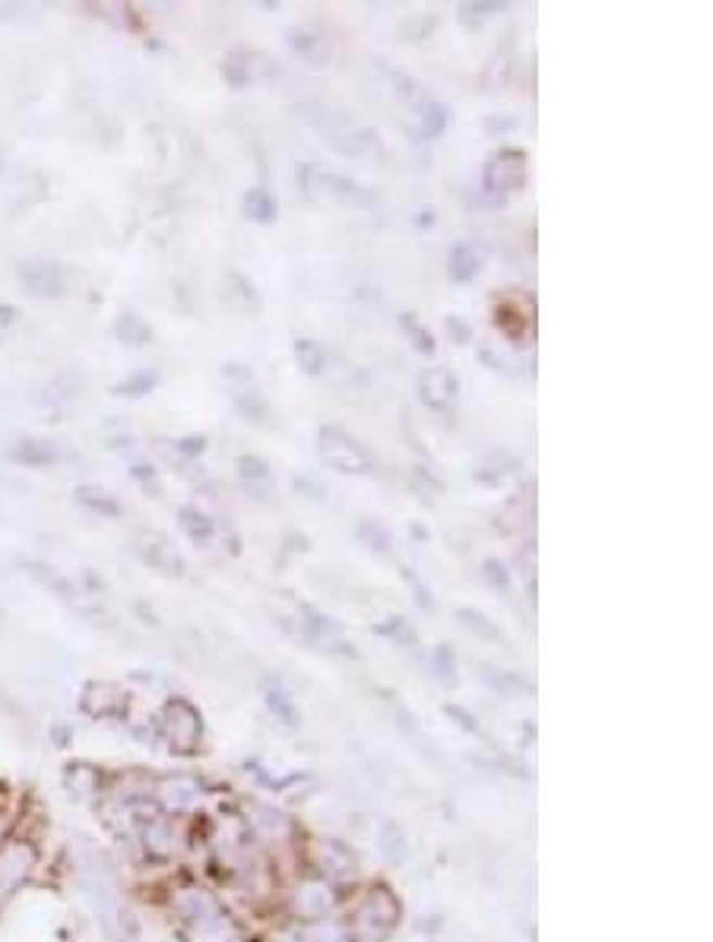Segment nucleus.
<instances>
[{"mask_svg": "<svg viewBox=\"0 0 713 942\" xmlns=\"http://www.w3.org/2000/svg\"><path fill=\"white\" fill-rule=\"evenodd\" d=\"M171 907L184 942H247L229 910L203 889H181Z\"/></svg>", "mask_w": 713, "mask_h": 942, "instance_id": "obj_1", "label": "nucleus"}, {"mask_svg": "<svg viewBox=\"0 0 713 942\" xmlns=\"http://www.w3.org/2000/svg\"><path fill=\"white\" fill-rule=\"evenodd\" d=\"M317 451L327 461V467H333V470L349 473V476H365V473L374 470L371 451L340 426H323L317 432Z\"/></svg>", "mask_w": 713, "mask_h": 942, "instance_id": "obj_2", "label": "nucleus"}, {"mask_svg": "<svg viewBox=\"0 0 713 942\" xmlns=\"http://www.w3.org/2000/svg\"><path fill=\"white\" fill-rule=\"evenodd\" d=\"M396 920H399V902L387 889H371L365 902L356 907L349 933L356 942H384L394 933Z\"/></svg>", "mask_w": 713, "mask_h": 942, "instance_id": "obj_3", "label": "nucleus"}, {"mask_svg": "<svg viewBox=\"0 0 713 942\" xmlns=\"http://www.w3.org/2000/svg\"><path fill=\"white\" fill-rule=\"evenodd\" d=\"M158 733L162 740L168 743L171 752L178 755H191L198 752L200 737H203V724H200L198 707L184 699H175L168 705L162 707V717H158Z\"/></svg>", "mask_w": 713, "mask_h": 942, "instance_id": "obj_4", "label": "nucleus"}, {"mask_svg": "<svg viewBox=\"0 0 713 942\" xmlns=\"http://www.w3.org/2000/svg\"><path fill=\"white\" fill-rule=\"evenodd\" d=\"M526 181V153L517 147H505L485 159L482 165V188L488 197H511Z\"/></svg>", "mask_w": 713, "mask_h": 942, "instance_id": "obj_5", "label": "nucleus"}, {"mask_svg": "<svg viewBox=\"0 0 713 942\" xmlns=\"http://www.w3.org/2000/svg\"><path fill=\"white\" fill-rule=\"evenodd\" d=\"M222 378H226V391L232 397V403L241 410V416H247V419H267L270 403H267V397H264L260 385H257V375H254L251 368L232 362V365L222 368Z\"/></svg>", "mask_w": 713, "mask_h": 942, "instance_id": "obj_6", "label": "nucleus"}, {"mask_svg": "<svg viewBox=\"0 0 713 942\" xmlns=\"http://www.w3.org/2000/svg\"><path fill=\"white\" fill-rule=\"evenodd\" d=\"M36 847L29 841H7L0 847V902H7L36 869Z\"/></svg>", "mask_w": 713, "mask_h": 942, "instance_id": "obj_7", "label": "nucleus"}, {"mask_svg": "<svg viewBox=\"0 0 713 942\" xmlns=\"http://www.w3.org/2000/svg\"><path fill=\"white\" fill-rule=\"evenodd\" d=\"M457 393H460V381L450 368L444 365H432L419 375V400L435 410V413H447L454 410L457 403Z\"/></svg>", "mask_w": 713, "mask_h": 942, "instance_id": "obj_8", "label": "nucleus"}, {"mask_svg": "<svg viewBox=\"0 0 713 942\" xmlns=\"http://www.w3.org/2000/svg\"><path fill=\"white\" fill-rule=\"evenodd\" d=\"M336 904V892L330 889V882L323 879H305L295 886L292 892V914L315 924V920H327V914Z\"/></svg>", "mask_w": 713, "mask_h": 942, "instance_id": "obj_9", "label": "nucleus"}, {"mask_svg": "<svg viewBox=\"0 0 713 942\" xmlns=\"http://www.w3.org/2000/svg\"><path fill=\"white\" fill-rule=\"evenodd\" d=\"M137 552H140V558H143L150 568H156V572L168 575V578H181V575H184V558H181V552L175 550L171 540L162 537V533H140Z\"/></svg>", "mask_w": 713, "mask_h": 942, "instance_id": "obj_10", "label": "nucleus"}, {"mask_svg": "<svg viewBox=\"0 0 713 942\" xmlns=\"http://www.w3.org/2000/svg\"><path fill=\"white\" fill-rule=\"evenodd\" d=\"M79 707L89 717H118L120 711L127 707V692L115 682H89L82 689Z\"/></svg>", "mask_w": 713, "mask_h": 942, "instance_id": "obj_11", "label": "nucleus"}, {"mask_svg": "<svg viewBox=\"0 0 713 942\" xmlns=\"http://www.w3.org/2000/svg\"><path fill=\"white\" fill-rule=\"evenodd\" d=\"M156 796L165 813H191L200 803V784L188 775H175L158 784Z\"/></svg>", "mask_w": 713, "mask_h": 942, "instance_id": "obj_12", "label": "nucleus"}, {"mask_svg": "<svg viewBox=\"0 0 713 942\" xmlns=\"http://www.w3.org/2000/svg\"><path fill=\"white\" fill-rule=\"evenodd\" d=\"M20 279L33 296H61L64 292V271L51 261H29L20 267Z\"/></svg>", "mask_w": 713, "mask_h": 942, "instance_id": "obj_13", "label": "nucleus"}, {"mask_svg": "<svg viewBox=\"0 0 713 942\" xmlns=\"http://www.w3.org/2000/svg\"><path fill=\"white\" fill-rule=\"evenodd\" d=\"M505 302L495 309V321L498 327L514 340V343H526L533 340V299L526 305H511L508 296H501Z\"/></svg>", "mask_w": 713, "mask_h": 942, "instance_id": "obj_14", "label": "nucleus"}, {"mask_svg": "<svg viewBox=\"0 0 713 942\" xmlns=\"http://www.w3.org/2000/svg\"><path fill=\"white\" fill-rule=\"evenodd\" d=\"M10 457H13L16 464H26V467H51V464H58V461L64 457V451H61V444H54V441L26 438V441H20V444L13 448Z\"/></svg>", "mask_w": 713, "mask_h": 942, "instance_id": "obj_15", "label": "nucleus"}, {"mask_svg": "<svg viewBox=\"0 0 713 942\" xmlns=\"http://www.w3.org/2000/svg\"><path fill=\"white\" fill-rule=\"evenodd\" d=\"M289 45H292V51L298 54V58H305L308 64H315V67H323L327 61H330V41L323 39L317 29H292L289 33Z\"/></svg>", "mask_w": 713, "mask_h": 942, "instance_id": "obj_16", "label": "nucleus"}, {"mask_svg": "<svg viewBox=\"0 0 713 942\" xmlns=\"http://www.w3.org/2000/svg\"><path fill=\"white\" fill-rule=\"evenodd\" d=\"M247 825L254 828V834H260L267 841H277V838L289 834V819L277 809H270V806H251L247 809Z\"/></svg>", "mask_w": 713, "mask_h": 942, "instance_id": "obj_17", "label": "nucleus"}, {"mask_svg": "<svg viewBox=\"0 0 713 942\" xmlns=\"http://www.w3.org/2000/svg\"><path fill=\"white\" fill-rule=\"evenodd\" d=\"M143 847H147V854L156 857V861L171 857V854H175V831H171V825L165 822V819L143 822Z\"/></svg>", "mask_w": 713, "mask_h": 942, "instance_id": "obj_18", "label": "nucleus"}, {"mask_svg": "<svg viewBox=\"0 0 713 942\" xmlns=\"http://www.w3.org/2000/svg\"><path fill=\"white\" fill-rule=\"evenodd\" d=\"M479 267H482V258H479V251H475L470 241H460V244L450 248V264H447V271H450V276H454L457 282H470V279L479 274Z\"/></svg>", "mask_w": 713, "mask_h": 942, "instance_id": "obj_19", "label": "nucleus"}, {"mask_svg": "<svg viewBox=\"0 0 713 942\" xmlns=\"http://www.w3.org/2000/svg\"><path fill=\"white\" fill-rule=\"evenodd\" d=\"M77 502L86 511H96V514H105V517H120L124 514L118 499L112 492H105L102 486H79Z\"/></svg>", "mask_w": 713, "mask_h": 942, "instance_id": "obj_20", "label": "nucleus"}, {"mask_svg": "<svg viewBox=\"0 0 713 942\" xmlns=\"http://www.w3.org/2000/svg\"><path fill=\"white\" fill-rule=\"evenodd\" d=\"M277 213V197L270 194L267 188H251V191L244 194V216H247L251 223H273Z\"/></svg>", "mask_w": 713, "mask_h": 942, "instance_id": "obj_21", "label": "nucleus"}, {"mask_svg": "<svg viewBox=\"0 0 713 942\" xmlns=\"http://www.w3.org/2000/svg\"><path fill=\"white\" fill-rule=\"evenodd\" d=\"M178 527H181L184 537H191L194 543H209L213 533H216L209 514H203L200 508H191V505H184V508L178 511Z\"/></svg>", "mask_w": 713, "mask_h": 942, "instance_id": "obj_22", "label": "nucleus"}, {"mask_svg": "<svg viewBox=\"0 0 713 942\" xmlns=\"http://www.w3.org/2000/svg\"><path fill=\"white\" fill-rule=\"evenodd\" d=\"M115 334H118V340L130 343V347H147V343L153 340V327L137 312L120 314L118 321H115Z\"/></svg>", "mask_w": 713, "mask_h": 942, "instance_id": "obj_23", "label": "nucleus"}, {"mask_svg": "<svg viewBox=\"0 0 713 942\" xmlns=\"http://www.w3.org/2000/svg\"><path fill=\"white\" fill-rule=\"evenodd\" d=\"M317 857H320V866H323L327 876H353V872H356V864H353V857L346 854V847H340V844H333V841L320 844Z\"/></svg>", "mask_w": 713, "mask_h": 942, "instance_id": "obj_24", "label": "nucleus"}, {"mask_svg": "<svg viewBox=\"0 0 713 942\" xmlns=\"http://www.w3.org/2000/svg\"><path fill=\"white\" fill-rule=\"evenodd\" d=\"M295 362L305 375H320L327 368V350L311 337H302L295 340Z\"/></svg>", "mask_w": 713, "mask_h": 942, "instance_id": "obj_25", "label": "nucleus"}, {"mask_svg": "<svg viewBox=\"0 0 713 942\" xmlns=\"http://www.w3.org/2000/svg\"><path fill=\"white\" fill-rule=\"evenodd\" d=\"M254 61H257V54L251 51H232L229 58H226V64H222V74L232 79L235 86H244V83H251L254 79Z\"/></svg>", "mask_w": 713, "mask_h": 942, "instance_id": "obj_26", "label": "nucleus"}, {"mask_svg": "<svg viewBox=\"0 0 713 942\" xmlns=\"http://www.w3.org/2000/svg\"><path fill=\"white\" fill-rule=\"evenodd\" d=\"M305 942H353V933L349 927L336 924V920H315L308 930H305Z\"/></svg>", "mask_w": 713, "mask_h": 942, "instance_id": "obj_27", "label": "nucleus"}, {"mask_svg": "<svg viewBox=\"0 0 713 942\" xmlns=\"http://www.w3.org/2000/svg\"><path fill=\"white\" fill-rule=\"evenodd\" d=\"M99 784H102V778H99V771L89 768V765H74V768L67 771V787H71V793H77L79 800H82V796H92V793L99 790Z\"/></svg>", "mask_w": 713, "mask_h": 942, "instance_id": "obj_28", "label": "nucleus"}, {"mask_svg": "<svg viewBox=\"0 0 713 942\" xmlns=\"http://www.w3.org/2000/svg\"><path fill=\"white\" fill-rule=\"evenodd\" d=\"M399 324H403V330H406L409 343L416 347V353H422V355L435 353V340H432V334H429V330L419 324V317H416V314H399Z\"/></svg>", "mask_w": 713, "mask_h": 942, "instance_id": "obj_29", "label": "nucleus"}, {"mask_svg": "<svg viewBox=\"0 0 713 942\" xmlns=\"http://www.w3.org/2000/svg\"><path fill=\"white\" fill-rule=\"evenodd\" d=\"M156 372H137V375L124 378L118 388H115V393H118V397H147V393L156 388Z\"/></svg>", "mask_w": 713, "mask_h": 942, "instance_id": "obj_30", "label": "nucleus"}, {"mask_svg": "<svg viewBox=\"0 0 713 942\" xmlns=\"http://www.w3.org/2000/svg\"><path fill=\"white\" fill-rule=\"evenodd\" d=\"M358 533H361V540H368L374 550L391 552V533H387V527H381V524H374V520H361Z\"/></svg>", "mask_w": 713, "mask_h": 942, "instance_id": "obj_31", "label": "nucleus"}, {"mask_svg": "<svg viewBox=\"0 0 713 942\" xmlns=\"http://www.w3.org/2000/svg\"><path fill=\"white\" fill-rule=\"evenodd\" d=\"M238 470H241V476L247 479V482H257V479H267V464L260 461V457H241V464H238Z\"/></svg>", "mask_w": 713, "mask_h": 942, "instance_id": "obj_32", "label": "nucleus"}, {"mask_svg": "<svg viewBox=\"0 0 713 942\" xmlns=\"http://www.w3.org/2000/svg\"><path fill=\"white\" fill-rule=\"evenodd\" d=\"M482 572H485V578H492V585L498 590L508 588V572L501 568V562L498 558H488L485 565H482Z\"/></svg>", "mask_w": 713, "mask_h": 942, "instance_id": "obj_33", "label": "nucleus"}, {"mask_svg": "<svg viewBox=\"0 0 713 942\" xmlns=\"http://www.w3.org/2000/svg\"><path fill=\"white\" fill-rule=\"evenodd\" d=\"M175 448H178L184 457H200V454H203V448H206V438H203V435H191V438H181Z\"/></svg>", "mask_w": 713, "mask_h": 942, "instance_id": "obj_34", "label": "nucleus"}, {"mask_svg": "<svg viewBox=\"0 0 713 942\" xmlns=\"http://www.w3.org/2000/svg\"><path fill=\"white\" fill-rule=\"evenodd\" d=\"M16 317H20V314H16V309H10V305H0V334H7V330L16 324Z\"/></svg>", "mask_w": 713, "mask_h": 942, "instance_id": "obj_35", "label": "nucleus"}, {"mask_svg": "<svg viewBox=\"0 0 713 942\" xmlns=\"http://www.w3.org/2000/svg\"><path fill=\"white\" fill-rule=\"evenodd\" d=\"M447 327H450V330H457L454 337H457L460 343H467V340H470V327H467L460 317H447Z\"/></svg>", "mask_w": 713, "mask_h": 942, "instance_id": "obj_36", "label": "nucleus"}, {"mask_svg": "<svg viewBox=\"0 0 713 942\" xmlns=\"http://www.w3.org/2000/svg\"><path fill=\"white\" fill-rule=\"evenodd\" d=\"M279 942H298V940H279Z\"/></svg>", "mask_w": 713, "mask_h": 942, "instance_id": "obj_37", "label": "nucleus"}]
</instances>
